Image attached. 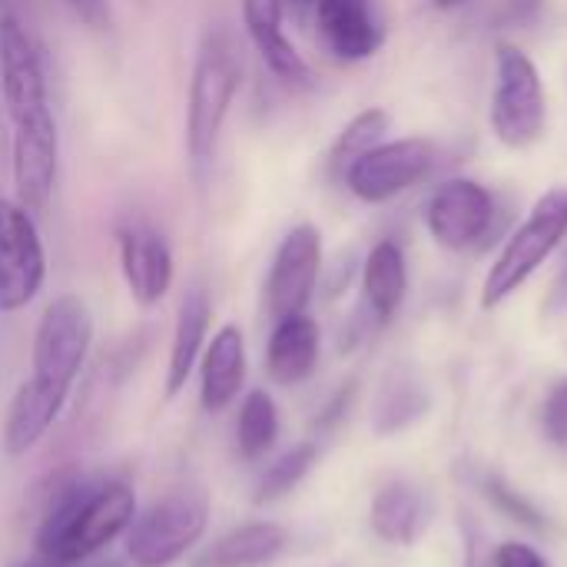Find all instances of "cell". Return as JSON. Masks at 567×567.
I'll list each match as a JSON object with an SVG mask.
<instances>
[{
	"label": "cell",
	"instance_id": "32",
	"mask_svg": "<svg viewBox=\"0 0 567 567\" xmlns=\"http://www.w3.org/2000/svg\"><path fill=\"white\" fill-rule=\"evenodd\" d=\"M538 7H542V0H508L505 17H508V23H522V20H528Z\"/></svg>",
	"mask_w": 567,
	"mask_h": 567
},
{
	"label": "cell",
	"instance_id": "22",
	"mask_svg": "<svg viewBox=\"0 0 567 567\" xmlns=\"http://www.w3.org/2000/svg\"><path fill=\"white\" fill-rule=\"evenodd\" d=\"M289 545V532L276 522H249L223 538H216L196 567H266L272 565Z\"/></svg>",
	"mask_w": 567,
	"mask_h": 567
},
{
	"label": "cell",
	"instance_id": "14",
	"mask_svg": "<svg viewBox=\"0 0 567 567\" xmlns=\"http://www.w3.org/2000/svg\"><path fill=\"white\" fill-rule=\"evenodd\" d=\"M312 13L326 50L342 63L375 56L385 40L372 0H312Z\"/></svg>",
	"mask_w": 567,
	"mask_h": 567
},
{
	"label": "cell",
	"instance_id": "23",
	"mask_svg": "<svg viewBox=\"0 0 567 567\" xmlns=\"http://www.w3.org/2000/svg\"><path fill=\"white\" fill-rule=\"evenodd\" d=\"M279 439V409L266 389H252L236 419V449L243 462H259L272 452Z\"/></svg>",
	"mask_w": 567,
	"mask_h": 567
},
{
	"label": "cell",
	"instance_id": "35",
	"mask_svg": "<svg viewBox=\"0 0 567 567\" xmlns=\"http://www.w3.org/2000/svg\"><path fill=\"white\" fill-rule=\"evenodd\" d=\"M70 567H123V565H116V561H96V558H90V561H80V565H70Z\"/></svg>",
	"mask_w": 567,
	"mask_h": 567
},
{
	"label": "cell",
	"instance_id": "10",
	"mask_svg": "<svg viewBox=\"0 0 567 567\" xmlns=\"http://www.w3.org/2000/svg\"><path fill=\"white\" fill-rule=\"evenodd\" d=\"M322 272V233L312 223L292 226L266 276V312L272 322L306 312Z\"/></svg>",
	"mask_w": 567,
	"mask_h": 567
},
{
	"label": "cell",
	"instance_id": "25",
	"mask_svg": "<svg viewBox=\"0 0 567 567\" xmlns=\"http://www.w3.org/2000/svg\"><path fill=\"white\" fill-rule=\"evenodd\" d=\"M429 409V395L419 382H412L409 375H392L389 382H382L379 402H375V432L379 435H395L402 429H409L415 419H422Z\"/></svg>",
	"mask_w": 567,
	"mask_h": 567
},
{
	"label": "cell",
	"instance_id": "33",
	"mask_svg": "<svg viewBox=\"0 0 567 567\" xmlns=\"http://www.w3.org/2000/svg\"><path fill=\"white\" fill-rule=\"evenodd\" d=\"M567 306V252L561 269H558V279H555V289H551V309H565Z\"/></svg>",
	"mask_w": 567,
	"mask_h": 567
},
{
	"label": "cell",
	"instance_id": "4",
	"mask_svg": "<svg viewBox=\"0 0 567 567\" xmlns=\"http://www.w3.org/2000/svg\"><path fill=\"white\" fill-rule=\"evenodd\" d=\"M209 525V502L203 492H173L153 502L146 512H136L126 538V558L133 567L176 565Z\"/></svg>",
	"mask_w": 567,
	"mask_h": 567
},
{
	"label": "cell",
	"instance_id": "7",
	"mask_svg": "<svg viewBox=\"0 0 567 567\" xmlns=\"http://www.w3.org/2000/svg\"><path fill=\"white\" fill-rule=\"evenodd\" d=\"M10 176L13 199L27 213H43L60 173V133L50 103L10 120Z\"/></svg>",
	"mask_w": 567,
	"mask_h": 567
},
{
	"label": "cell",
	"instance_id": "27",
	"mask_svg": "<svg viewBox=\"0 0 567 567\" xmlns=\"http://www.w3.org/2000/svg\"><path fill=\"white\" fill-rule=\"evenodd\" d=\"M482 495L492 502V508L495 512H502L505 518H512V522H518V525H525V528H532V532H542L548 522H545V515L522 495V492H515L505 478H498V475H488L485 482H482Z\"/></svg>",
	"mask_w": 567,
	"mask_h": 567
},
{
	"label": "cell",
	"instance_id": "13",
	"mask_svg": "<svg viewBox=\"0 0 567 567\" xmlns=\"http://www.w3.org/2000/svg\"><path fill=\"white\" fill-rule=\"evenodd\" d=\"M116 246H120V269L130 296L143 309L156 306L173 289L176 279V259L166 236L146 223H130L116 233Z\"/></svg>",
	"mask_w": 567,
	"mask_h": 567
},
{
	"label": "cell",
	"instance_id": "9",
	"mask_svg": "<svg viewBox=\"0 0 567 567\" xmlns=\"http://www.w3.org/2000/svg\"><path fill=\"white\" fill-rule=\"evenodd\" d=\"M432 166H435V143L422 136H409V140L379 143L369 153L355 156L342 169V179L355 199L389 203L409 186L422 183L432 173Z\"/></svg>",
	"mask_w": 567,
	"mask_h": 567
},
{
	"label": "cell",
	"instance_id": "37",
	"mask_svg": "<svg viewBox=\"0 0 567 567\" xmlns=\"http://www.w3.org/2000/svg\"><path fill=\"white\" fill-rule=\"evenodd\" d=\"M458 3H465V0H435V7H442V10H452V7H458Z\"/></svg>",
	"mask_w": 567,
	"mask_h": 567
},
{
	"label": "cell",
	"instance_id": "18",
	"mask_svg": "<svg viewBox=\"0 0 567 567\" xmlns=\"http://www.w3.org/2000/svg\"><path fill=\"white\" fill-rule=\"evenodd\" d=\"M319 352H322L319 322L309 312L286 316L272 322V332L266 342V372L276 385L292 389L316 372Z\"/></svg>",
	"mask_w": 567,
	"mask_h": 567
},
{
	"label": "cell",
	"instance_id": "3",
	"mask_svg": "<svg viewBox=\"0 0 567 567\" xmlns=\"http://www.w3.org/2000/svg\"><path fill=\"white\" fill-rule=\"evenodd\" d=\"M567 239V186L545 193L528 219L508 236L498 259L492 262L485 286H482V309L502 306L515 296L542 266L545 259Z\"/></svg>",
	"mask_w": 567,
	"mask_h": 567
},
{
	"label": "cell",
	"instance_id": "26",
	"mask_svg": "<svg viewBox=\"0 0 567 567\" xmlns=\"http://www.w3.org/2000/svg\"><path fill=\"white\" fill-rule=\"evenodd\" d=\"M385 130H389V113L379 110V106L362 110L359 116H352V120L346 123V130L339 133L336 146H332V169L342 173L355 156H362V153H369L372 146H379L382 136H385Z\"/></svg>",
	"mask_w": 567,
	"mask_h": 567
},
{
	"label": "cell",
	"instance_id": "34",
	"mask_svg": "<svg viewBox=\"0 0 567 567\" xmlns=\"http://www.w3.org/2000/svg\"><path fill=\"white\" fill-rule=\"evenodd\" d=\"M17 567H56L53 561H47L43 555H33L30 561H23V565H17Z\"/></svg>",
	"mask_w": 567,
	"mask_h": 567
},
{
	"label": "cell",
	"instance_id": "16",
	"mask_svg": "<svg viewBox=\"0 0 567 567\" xmlns=\"http://www.w3.org/2000/svg\"><path fill=\"white\" fill-rule=\"evenodd\" d=\"M246 385V336L239 326L213 332L199 355V405L209 415L226 412Z\"/></svg>",
	"mask_w": 567,
	"mask_h": 567
},
{
	"label": "cell",
	"instance_id": "12",
	"mask_svg": "<svg viewBox=\"0 0 567 567\" xmlns=\"http://www.w3.org/2000/svg\"><path fill=\"white\" fill-rule=\"evenodd\" d=\"M0 93L7 106V120L50 103L43 60L13 10H0Z\"/></svg>",
	"mask_w": 567,
	"mask_h": 567
},
{
	"label": "cell",
	"instance_id": "17",
	"mask_svg": "<svg viewBox=\"0 0 567 567\" xmlns=\"http://www.w3.org/2000/svg\"><path fill=\"white\" fill-rule=\"evenodd\" d=\"M286 0H243V27L262 56V63L289 86H306L312 80L309 63L296 50V43L286 37L282 27Z\"/></svg>",
	"mask_w": 567,
	"mask_h": 567
},
{
	"label": "cell",
	"instance_id": "1",
	"mask_svg": "<svg viewBox=\"0 0 567 567\" xmlns=\"http://www.w3.org/2000/svg\"><path fill=\"white\" fill-rule=\"evenodd\" d=\"M136 518V492L116 478L73 475L56 485L40 525L37 555L56 567L96 558L106 545L123 538Z\"/></svg>",
	"mask_w": 567,
	"mask_h": 567
},
{
	"label": "cell",
	"instance_id": "6",
	"mask_svg": "<svg viewBox=\"0 0 567 567\" xmlns=\"http://www.w3.org/2000/svg\"><path fill=\"white\" fill-rule=\"evenodd\" d=\"M548 123L545 83L535 60L515 43H498L495 50V96H492V130L508 150H525L542 140Z\"/></svg>",
	"mask_w": 567,
	"mask_h": 567
},
{
	"label": "cell",
	"instance_id": "5",
	"mask_svg": "<svg viewBox=\"0 0 567 567\" xmlns=\"http://www.w3.org/2000/svg\"><path fill=\"white\" fill-rule=\"evenodd\" d=\"M90 346H93V316L86 302L73 292L56 296L43 309L33 332L30 382L70 399V389L90 355Z\"/></svg>",
	"mask_w": 567,
	"mask_h": 567
},
{
	"label": "cell",
	"instance_id": "21",
	"mask_svg": "<svg viewBox=\"0 0 567 567\" xmlns=\"http://www.w3.org/2000/svg\"><path fill=\"white\" fill-rule=\"evenodd\" d=\"M409 292V266L399 243L382 239L369 249L362 266V296L365 312L375 326H385L405 302Z\"/></svg>",
	"mask_w": 567,
	"mask_h": 567
},
{
	"label": "cell",
	"instance_id": "8",
	"mask_svg": "<svg viewBox=\"0 0 567 567\" xmlns=\"http://www.w3.org/2000/svg\"><path fill=\"white\" fill-rule=\"evenodd\" d=\"M47 279V249L33 213L0 196V316L27 309Z\"/></svg>",
	"mask_w": 567,
	"mask_h": 567
},
{
	"label": "cell",
	"instance_id": "11",
	"mask_svg": "<svg viewBox=\"0 0 567 567\" xmlns=\"http://www.w3.org/2000/svg\"><path fill=\"white\" fill-rule=\"evenodd\" d=\"M495 219V199L478 179H449L442 183L425 209L429 233L439 246L462 252L478 246Z\"/></svg>",
	"mask_w": 567,
	"mask_h": 567
},
{
	"label": "cell",
	"instance_id": "29",
	"mask_svg": "<svg viewBox=\"0 0 567 567\" xmlns=\"http://www.w3.org/2000/svg\"><path fill=\"white\" fill-rule=\"evenodd\" d=\"M492 565L495 567H551L532 545H522V542H505L495 548L492 555Z\"/></svg>",
	"mask_w": 567,
	"mask_h": 567
},
{
	"label": "cell",
	"instance_id": "15",
	"mask_svg": "<svg viewBox=\"0 0 567 567\" xmlns=\"http://www.w3.org/2000/svg\"><path fill=\"white\" fill-rule=\"evenodd\" d=\"M209 326H213V299L203 282H193L176 309L173 322V339H169V359H166V399H176L193 369L199 365V355L209 342Z\"/></svg>",
	"mask_w": 567,
	"mask_h": 567
},
{
	"label": "cell",
	"instance_id": "28",
	"mask_svg": "<svg viewBox=\"0 0 567 567\" xmlns=\"http://www.w3.org/2000/svg\"><path fill=\"white\" fill-rule=\"evenodd\" d=\"M542 429H545V439L555 449L567 452V375L551 385V392H548V399L542 405Z\"/></svg>",
	"mask_w": 567,
	"mask_h": 567
},
{
	"label": "cell",
	"instance_id": "19",
	"mask_svg": "<svg viewBox=\"0 0 567 567\" xmlns=\"http://www.w3.org/2000/svg\"><path fill=\"white\" fill-rule=\"evenodd\" d=\"M429 518H432L429 495L415 482H409V478L385 482L375 492L372 512H369V522H372L375 538L385 542V545H395V548L415 545L425 535Z\"/></svg>",
	"mask_w": 567,
	"mask_h": 567
},
{
	"label": "cell",
	"instance_id": "24",
	"mask_svg": "<svg viewBox=\"0 0 567 567\" xmlns=\"http://www.w3.org/2000/svg\"><path fill=\"white\" fill-rule=\"evenodd\" d=\"M319 462V445L309 439V442H299L292 445L289 452H282L276 462H269L256 482V495L252 502L256 505H272L279 498H286L289 492H296L302 485V478L316 468Z\"/></svg>",
	"mask_w": 567,
	"mask_h": 567
},
{
	"label": "cell",
	"instance_id": "36",
	"mask_svg": "<svg viewBox=\"0 0 567 567\" xmlns=\"http://www.w3.org/2000/svg\"><path fill=\"white\" fill-rule=\"evenodd\" d=\"M20 3H23V0H0V10H13V13H17Z\"/></svg>",
	"mask_w": 567,
	"mask_h": 567
},
{
	"label": "cell",
	"instance_id": "30",
	"mask_svg": "<svg viewBox=\"0 0 567 567\" xmlns=\"http://www.w3.org/2000/svg\"><path fill=\"white\" fill-rule=\"evenodd\" d=\"M352 395H355V382H346L332 399H329V405L316 415V429H336L342 419H346V412H349V405H352Z\"/></svg>",
	"mask_w": 567,
	"mask_h": 567
},
{
	"label": "cell",
	"instance_id": "38",
	"mask_svg": "<svg viewBox=\"0 0 567 567\" xmlns=\"http://www.w3.org/2000/svg\"><path fill=\"white\" fill-rule=\"evenodd\" d=\"M296 3H309V7H312V0H296Z\"/></svg>",
	"mask_w": 567,
	"mask_h": 567
},
{
	"label": "cell",
	"instance_id": "31",
	"mask_svg": "<svg viewBox=\"0 0 567 567\" xmlns=\"http://www.w3.org/2000/svg\"><path fill=\"white\" fill-rule=\"evenodd\" d=\"M63 3L86 27H106L110 23V0H63Z\"/></svg>",
	"mask_w": 567,
	"mask_h": 567
},
{
	"label": "cell",
	"instance_id": "20",
	"mask_svg": "<svg viewBox=\"0 0 567 567\" xmlns=\"http://www.w3.org/2000/svg\"><path fill=\"white\" fill-rule=\"evenodd\" d=\"M66 405V395L50 392L30 379L20 382V389L10 399L7 409V422H3V452L10 458H20L27 452H33L40 445V439L53 429V422L60 419Z\"/></svg>",
	"mask_w": 567,
	"mask_h": 567
},
{
	"label": "cell",
	"instance_id": "2",
	"mask_svg": "<svg viewBox=\"0 0 567 567\" xmlns=\"http://www.w3.org/2000/svg\"><path fill=\"white\" fill-rule=\"evenodd\" d=\"M239 86L243 47L226 27H209L196 47L186 100V156L196 173L213 163Z\"/></svg>",
	"mask_w": 567,
	"mask_h": 567
}]
</instances>
